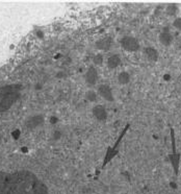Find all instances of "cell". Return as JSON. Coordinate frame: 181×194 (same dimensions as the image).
Listing matches in <instances>:
<instances>
[{
  "label": "cell",
  "mask_w": 181,
  "mask_h": 194,
  "mask_svg": "<svg viewBox=\"0 0 181 194\" xmlns=\"http://www.w3.org/2000/svg\"><path fill=\"white\" fill-rule=\"evenodd\" d=\"M42 122H43L42 116H34L27 121V126L30 128H36L38 125H40Z\"/></svg>",
  "instance_id": "8"
},
{
  "label": "cell",
  "mask_w": 181,
  "mask_h": 194,
  "mask_svg": "<svg viewBox=\"0 0 181 194\" xmlns=\"http://www.w3.org/2000/svg\"><path fill=\"white\" fill-rule=\"evenodd\" d=\"M86 96H88V99L91 101H94L96 99V94L94 93V92H88V94H86Z\"/></svg>",
  "instance_id": "16"
},
{
  "label": "cell",
  "mask_w": 181,
  "mask_h": 194,
  "mask_svg": "<svg viewBox=\"0 0 181 194\" xmlns=\"http://www.w3.org/2000/svg\"><path fill=\"white\" fill-rule=\"evenodd\" d=\"M93 112H94V115L96 116V118H98L99 120H104L107 116L105 108L103 107H101V105H97V107H95L94 108Z\"/></svg>",
  "instance_id": "6"
},
{
  "label": "cell",
  "mask_w": 181,
  "mask_h": 194,
  "mask_svg": "<svg viewBox=\"0 0 181 194\" xmlns=\"http://www.w3.org/2000/svg\"><path fill=\"white\" fill-rule=\"evenodd\" d=\"M129 79H130V76L127 72H122L120 75H119V82L123 85L127 84V82H129Z\"/></svg>",
  "instance_id": "13"
},
{
  "label": "cell",
  "mask_w": 181,
  "mask_h": 194,
  "mask_svg": "<svg viewBox=\"0 0 181 194\" xmlns=\"http://www.w3.org/2000/svg\"><path fill=\"white\" fill-rule=\"evenodd\" d=\"M18 97H19V93H16V92L4 96V98L2 99L1 102H0V111L4 112V111L8 110V108L13 105V103L18 99Z\"/></svg>",
  "instance_id": "2"
},
{
  "label": "cell",
  "mask_w": 181,
  "mask_h": 194,
  "mask_svg": "<svg viewBox=\"0 0 181 194\" xmlns=\"http://www.w3.org/2000/svg\"><path fill=\"white\" fill-rule=\"evenodd\" d=\"M98 92H99V94L103 97V98L107 99V100H109V101L114 100L113 93H111V88H109L108 86H106V85H101V86L98 88Z\"/></svg>",
  "instance_id": "4"
},
{
  "label": "cell",
  "mask_w": 181,
  "mask_h": 194,
  "mask_svg": "<svg viewBox=\"0 0 181 194\" xmlns=\"http://www.w3.org/2000/svg\"><path fill=\"white\" fill-rule=\"evenodd\" d=\"M111 39H104V40L100 41V42H98L97 44V47L98 48H101V49H106V48H108L109 46H111Z\"/></svg>",
  "instance_id": "12"
},
{
  "label": "cell",
  "mask_w": 181,
  "mask_h": 194,
  "mask_svg": "<svg viewBox=\"0 0 181 194\" xmlns=\"http://www.w3.org/2000/svg\"><path fill=\"white\" fill-rule=\"evenodd\" d=\"M121 44H122V47L124 49L128 50V51H136L139 49V42L132 37H124L121 41Z\"/></svg>",
  "instance_id": "3"
},
{
  "label": "cell",
  "mask_w": 181,
  "mask_h": 194,
  "mask_svg": "<svg viewBox=\"0 0 181 194\" xmlns=\"http://www.w3.org/2000/svg\"><path fill=\"white\" fill-rule=\"evenodd\" d=\"M174 26L177 29H181V18H177V19L174 21Z\"/></svg>",
  "instance_id": "15"
},
{
  "label": "cell",
  "mask_w": 181,
  "mask_h": 194,
  "mask_svg": "<svg viewBox=\"0 0 181 194\" xmlns=\"http://www.w3.org/2000/svg\"><path fill=\"white\" fill-rule=\"evenodd\" d=\"M120 57H118V55H113V57H111L108 59V61H107V65H108L109 68L114 69L116 68V67L119 66V64H120Z\"/></svg>",
  "instance_id": "10"
},
{
  "label": "cell",
  "mask_w": 181,
  "mask_h": 194,
  "mask_svg": "<svg viewBox=\"0 0 181 194\" xmlns=\"http://www.w3.org/2000/svg\"><path fill=\"white\" fill-rule=\"evenodd\" d=\"M94 61H95V63L96 64H102V55H97V57H95V60H94Z\"/></svg>",
  "instance_id": "17"
},
{
  "label": "cell",
  "mask_w": 181,
  "mask_h": 194,
  "mask_svg": "<svg viewBox=\"0 0 181 194\" xmlns=\"http://www.w3.org/2000/svg\"><path fill=\"white\" fill-rule=\"evenodd\" d=\"M177 10L178 8H177V5H176V4H169L168 8H167V13H168L169 15L173 16L177 13Z\"/></svg>",
  "instance_id": "14"
},
{
  "label": "cell",
  "mask_w": 181,
  "mask_h": 194,
  "mask_svg": "<svg viewBox=\"0 0 181 194\" xmlns=\"http://www.w3.org/2000/svg\"><path fill=\"white\" fill-rule=\"evenodd\" d=\"M0 194H49L44 183L33 173L21 170L0 172Z\"/></svg>",
  "instance_id": "1"
},
{
  "label": "cell",
  "mask_w": 181,
  "mask_h": 194,
  "mask_svg": "<svg viewBox=\"0 0 181 194\" xmlns=\"http://www.w3.org/2000/svg\"><path fill=\"white\" fill-rule=\"evenodd\" d=\"M17 88L18 87H16V86H8V87L1 88V89H0V97L6 96V95H8V94H11V93H14Z\"/></svg>",
  "instance_id": "11"
},
{
  "label": "cell",
  "mask_w": 181,
  "mask_h": 194,
  "mask_svg": "<svg viewBox=\"0 0 181 194\" xmlns=\"http://www.w3.org/2000/svg\"><path fill=\"white\" fill-rule=\"evenodd\" d=\"M159 41L162 45L164 46H169L170 44L172 43V36L171 34L168 31H164L162 34H160L159 36Z\"/></svg>",
  "instance_id": "7"
},
{
  "label": "cell",
  "mask_w": 181,
  "mask_h": 194,
  "mask_svg": "<svg viewBox=\"0 0 181 194\" xmlns=\"http://www.w3.org/2000/svg\"><path fill=\"white\" fill-rule=\"evenodd\" d=\"M97 76H98V74H97L96 69L95 68H90L86 74V80L90 85H94L96 82H97Z\"/></svg>",
  "instance_id": "5"
},
{
  "label": "cell",
  "mask_w": 181,
  "mask_h": 194,
  "mask_svg": "<svg viewBox=\"0 0 181 194\" xmlns=\"http://www.w3.org/2000/svg\"><path fill=\"white\" fill-rule=\"evenodd\" d=\"M145 52H146L147 57L150 60V61L155 62V61H157V59H158V53H157V51L154 49V48H152V47L146 48Z\"/></svg>",
  "instance_id": "9"
}]
</instances>
